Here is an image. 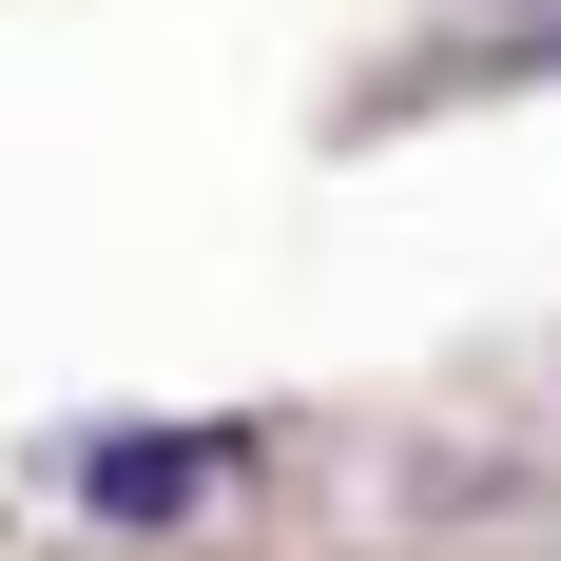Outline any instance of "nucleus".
<instances>
[{
	"label": "nucleus",
	"mask_w": 561,
	"mask_h": 561,
	"mask_svg": "<svg viewBox=\"0 0 561 561\" xmlns=\"http://www.w3.org/2000/svg\"><path fill=\"white\" fill-rule=\"evenodd\" d=\"M232 465H252V426H78V446H58V484H78L98 523H194Z\"/></svg>",
	"instance_id": "nucleus-1"
}]
</instances>
